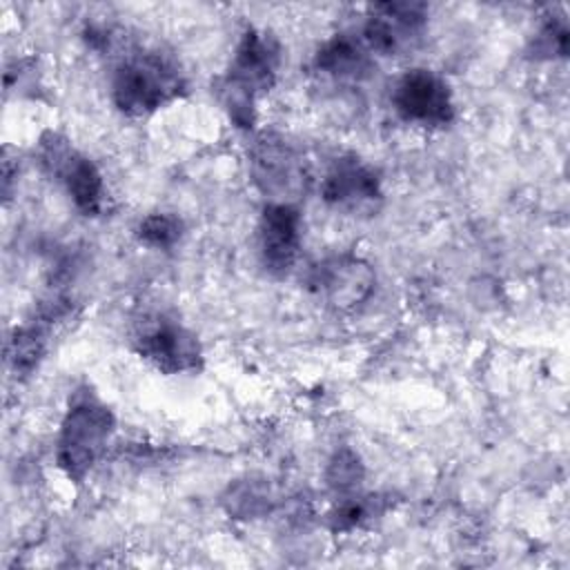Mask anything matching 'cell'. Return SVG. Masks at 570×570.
Wrapping results in <instances>:
<instances>
[{
    "instance_id": "cell-1",
    "label": "cell",
    "mask_w": 570,
    "mask_h": 570,
    "mask_svg": "<svg viewBox=\"0 0 570 570\" xmlns=\"http://www.w3.org/2000/svg\"><path fill=\"white\" fill-rule=\"evenodd\" d=\"M281 67V42L265 29L249 27L229 60L223 78H218L216 94L229 116L240 129H252L256 122V102L267 94Z\"/></svg>"
},
{
    "instance_id": "cell-2",
    "label": "cell",
    "mask_w": 570,
    "mask_h": 570,
    "mask_svg": "<svg viewBox=\"0 0 570 570\" xmlns=\"http://www.w3.org/2000/svg\"><path fill=\"white\" fill-rule=\"evenodd\" d=\"M185 91L180 65L158 49L127 53L111 76V100L131 118L149 116Z\"/></svg>"
},
{
    "instance_id": "cell-3",
    "label": "cell",
    "mask_w": 570,
    "mask_h": 570,
    "mask_svg": "<svg viewBox=\"0 0 570 570\" xmlns=\"http://www.w3.org/2000/svg\"><path fill=\"white\" fill-rule=\"evenodd\" d=\"M114 428V412L98 396L91 392L73 396L56 441V463L69 481L80 483L91 472L102 456Z\"/></svg>"
},
{
    "instance_id": "cell-4",
    "label": "cell",
    "mask_w": 570,
    "mask_h": 570,
    "mask_svg": "<svg viewBox=\"0 0 570 570\" xmlns=\"http://www.w3.org/2000/svg\"><path fill=\"white\" fill-rule=\"evenodd\" d=\"M249 176L267 203L294 205L307 189L301 151L281 134L265 131L249 147Z\"/></svg>"
},
{
    "instance_id": "cell-5",
    "label": "cell",
    "mask_w": 570,
    "mask_h": 570,
    "mask_svg": "<svg viewBox=\"0 0 570 570\" xmlns=\"http://www.w3.org/2000/svg\"><path fill=\"white\" fill-rule=\"evenodd\" d=\"M40 158L45 169L58 178L78 212L96 216L105 207V180L91 158L71 147L60 134H45L40 140Z\"/></svg>"
},
{
    "instance_id": "cell-6",
    "label": "cell",
    "mask_w": 570,
    "mask_h": 570,
    "mask_svg": "<svg viewBox=\"0 0 570 570\" xmlns=\"http://www.w3.org/2000/svg\"><path fill=\"white\" fill-rule=\"evenodd\" d=\"M131 341L138 356L165 374L194 372L203 363V350L196 334L167 316L140 321Z\"/></svg>"
},
{
    "instance_id": "cell-7",
    "label": "cell",
    "mask_w": 570,
    "mask_h": 570,
    "mask_svg": "<svg viewBox=\"0 0 570 570\" xmlns=\"http://www.w3.org/2000/svg\"><path fill=\"white\" fill-rule=\"evenodd\" d=\"M392 107L401 120L428 129L448 127L454 120L450 85L432 69H410L392 87Z\"/></svg>"
},
{
    "instance_id": "cell-8",
    "label": "cell",
    "mask_w": 570,
    "mask_h": 570,
    "mask_svg": "<svg viewBox=\"0 0 570 570\" xmlns=\"http://www.w3.org/2000/svg\"><path fill=\"white\" fill-rule=\"evenodd\" d=\"M321 196L330 207L350 216L374 214L383 203L379 174L354 154L334 160L323 178Z\"/></svg>"
},
{
    "instance_id": "cell-9",
    "label": "cell",
    "mask_w": 570,
    "mask_h": 570,
    "mask_svg": "<svg viewBox=\"0 0 570 570\" xmlns=\"http://www.w3.org/2000/svg\"><path fill=\"white\" fill-rule=\"evenodd\" d=\"M428 7L423 2H381L370 9L361 40L370 53L396 56L423 33Z\"/></svg>"
},
{
    "instance_id": "cell-10",
    "label": "cell",
    "mask_w": 570,
    "mask_h": 570,
    "mask_svg": "<svg viewBox=\"0 0 570 570\" xmlns=\"http://www.w3.org/2000/svg\"><path fill=\"white\" fill-rule=\"evenodd\" d=\"M301 249V212L289 203H267L258 220V254L274 276L287 274Z\"/></svg>"
},
{
    "instance_id": "cell-11",
    "label": "cell",
    "mask_w": 570,
    "mask_h": 570,
    "mask_svg": "<svg viewBox=\"0 0 570 570\" xmlns=\"http://www.w3.org/2000/svg\"><path fill=\"white\" fill-rule=\"evenodd\" d=\"M374 269L354 254L330 256L312 272L314 289L334 307L350 309L365 303L374 289Z\"/></svg>"
},
{
    "instance_id": "cell-12",
    "label": "cell",
    "mask_w": 570,
    "mask_h": 570,
    "mask_svg": "<svg viewBox=\"0 0 570 570\" xmlns=\"http://www.w3.org/2000/svg\"><path fill=\"white\" fill-rule=\"evenodd\" d=\"M314 69L334 82H361L372 71V53L361 38L336 33L318 47Z\"/></svg>"
},
{
    "instance_id": "cell-13",
    "label": "cell",
    "mask_w": 570,
    "mask_h": 570,
    "mask_svg": "<svg viewBox=\"0 0 570 570\" xmlns=\"http://www.w3.org/2000/svg\"><path fill=\"white\" fill-rule=\"evenodd\" d=\"M47 350V330L42 323L22 325L9 338L7 356L18 374H31Z\"/></svg>"
},
{
    "instance_id": "cell-14",
    "label": "cell",
    "mask_w": 570,
    "mask_h": 570,
    "mask_svg": "<svg viewBox=\"0 0 570 570\" xmlns=\"http://www.w3.org/2000/svg\"><path fill=\"white\" fill-rule=\"evenodd\" d=\"M180 234H183V223L174 214H165V212L145 216L136 227L138 240L156 249H169L174 243H178Z\"/></svg>"
},
{
    "instance_id": "cell-15",
    "label": "cell",
    "mask_w": 570,
    "mask_h": 570,
    "mask_svg": "<svg viewBox=\"0 0 570 570\" xmlns=\"http://www.w3.org/2000/svg\"><path fill=\"white\" fill-rule=\"evenodd\" d=\"M327 485L334 492H354L363 481V465L352 450H338L327 465Z\"/></svg>"
},
{
    "instance_id": "cell-16",
    "label": "cell",
    "mask_w": 570,
    "mask_h": 570,
    "mask_svg": "<svg viewBox=\"0 0 570 570\" xmlns=\"http://www.w3.org/2000/svg\"><path fill=\"white\" fill-rule=\"evenodd\" d=\"M568 24L563 18H548L532 40L534 58H566L568 53Z\"/></svg>"
},
{
    "instance_id": "cell-17",
    "label": "cell",
    "mask_w": 570,
    "mask_h": 570,
    "mask_svg": "<svg viewBox=\"0 0 570 570\" xmlns=\"http://www.w3.org/2000/svg\"><path fill=\"white\" fill-rule=\"evenodd\" d=\"M376 499L374 497H350L338 503V508L330 514V525L334 532H347L361 525L365 519L374 517Z\"/></svg>"
},
{
    "instance_id": "cell-18",
    "label": "cell",
    "mask_w": 570,
    "mask_h": 570,
    "mask_svg": "<svg viewBox=\"0 0 570 570\" xmlns=\"http://www.w3.org/2000/svg\"><path fill=\"white\" fill-rule=\"evenodd\" d=\"M265 490L256 488L254 483H238L229 488V497L225 499L229 514H240V517H254L261 510H265Z\"/></svg>"
}]
</instances>
